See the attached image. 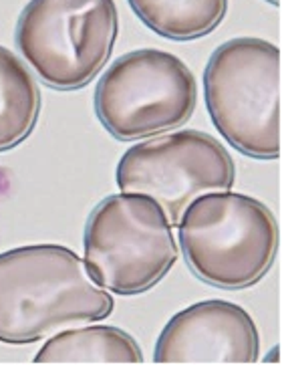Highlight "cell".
Instances as JSON below:
<instances>
[{
    "label": "cell",
    "instance_id": "1",
    "mask_svg": "<svg viewBox=\"0 0 282 365\" xmlns=\"http://www.w3.org/2000/svg\"><path fill=\"white\" fill-rule=\"evenodd\" d=\"M113 307L70 248L31 245L0 252L2 343H33L73 323L101 321Z\"/></svg>",
    "mask_w": 282,
    "mask_h": 365
},
{
    "label": "cell",
    "instance_id": "2",
    "mask_svg": "<svg viewBox=\"0 0 282 365\" xmlns=\"http://www.w3.org/2000/svg\"><path fill=\"white\" fill-rule=\"evenodd\" d=\"M177 226L192 272L218 289L256 284L278 252V224L271 208L230 190L194 198Z\"/></svg>",
    "mask_w": 282,
    "mask_h": 365
},
{
    "label": "cell",
    "instance_id": "3",
    "mask_svg": "<svg viewBox=\"0 0 282 365\" xmlns=\"http://www.w3.org/2000/svg\"><path fill=\"white\" fill-rule=\"evenodd\" d=\"M212 123L236 150L256 160L281 153V51L264 38L240 36L214 51L204 73Z\"/></svg>",
    "mask_w": 282,
    "mask_h": 365
},
{
    "label": "cell",
    "instance_id": "4",
    "mask_svg": "<svg viewBox=\"0 0 282 365\" xmlns=\"http://www.w3.org/2000/svg\"><path fill=\"white\" fill-rule=\"evenodd\" d=\"M179 257L164 208L147 194L123 192L95 206L85 226V267L95 283L140 294L160 283Z\"/></svg>",
    "mask_w": 282,
    "mask_h": 365
},
{
    "label": "cell",
    "instance_id": "5",
    "mask_svg": "<svg viewBox=\"0 0 282 365\" xmlns=\"http://www.w3.org/2000/svg\"><path fill=\"white\" fill-rule=\"evenodd\" d=\"M118 33L113 0H31L16 24V45L41 81L70 91L99 75Z\"/></svg>",
    "mask_w": 282,
    "mask_h": 365
},
{
    "label": "cell",
    "instance_id": "6",
    "mask_svg": "<svg viewBox=\"0 0 282 365\" xmlns=\"http://www.w3.org/2000/svg\"><path fill=\"white\" fill-rule=\"evenodd\" d=\"M198 85L184 61L157 48L119 57L97 83L95 111L113 138L133 142L182 128L194 113Z\"/></svg>",
    "mask_w": 282,
    "mask_h": 365
},
{
    "label": "cell",
    "instance_id": "7",
    "mask_svg": "<svg viewBox=\"0 0 282 365\" xmlns=\"http://www.w3.org/2000/svg\"><path fill=\"white\" fill-rule=\"evenodd\" d=\"M234 178L228 150L214 135L198 130L174 131L137 143L123 153L118 165L119 190L152 196L172 226H177L194 198L232 190Z\"/></svg>",
    "mask_w": 282,
    "mask_h": 365
},
{
    "label": "cell",
    "instance_id": "8",
    "mask_svg": "<svg viewBox=\"0 0 282 365\" xmlns=\"http://www.w3.org/2000/svg\"><path fill=\"white\" fill-rule=\"evenodd\" d=\"M260 337L254 319L236 303L212 299L179 311L155 343V364H254Z\"/></svg>",
    "mask_w": 282,
    "mask_h": 365
},
{
    "label": "cell",
    "instance_id": "9",
    "mask_svg": "<svg viewBox=\"0 0 282 365\" xmlns=\"http://www.w3.org/2000/svg\"><path fill=\"white\" fill-rule=\"evenodd\" d=\"M140 343L119 327L93 325L67 329L48 339L35 364H141Z\"/></svg>",
    "mask_w": 282,
    "mask_h": 365
},
{
    "label": "cell",
    "instance_id": "10",
    "mask_svg": "<svg viewBox=\"0 0 282 365\" xmlns=\"http://www.w3.org/2000/svg\"><path fill=\"white\" fill-rule=\"evenodd\" d=\"M38 111L41 93L33 73L12 51L0 47V152L31 135Z\"/></svg>",
    "mask_w": 282,
    "mask_h": 365
},
{
    "label": "cell",
    "instance_id": "11",
    "mask_svg": "<svg viewBox=\"0 0 282 365\" xmlns=\"http://www.w3.org/2000/svg\"><path fill=\"white\" fill-rule=\"evenodd\" d=\"M130 4L141 23L172 41L210 35L228 11V0H130Z\"/></svg>",
    "mask_w": 282,
    "mask_h": 365
},
{
    "label": "cell",
    "instance_id": "12",
    "mask_svg": "<svg viewBox=\"0 0 282 365\" xmlns=\"http://www.w3.org/2000/svg\"><path fill=\"white\" fill-rule=\"evenodd\" d=\"M268 2H271V4H278L281 0H268Z\"/></svg>",
    "mask_w": 282,
    "mask_h": 365
}]
</instances>
